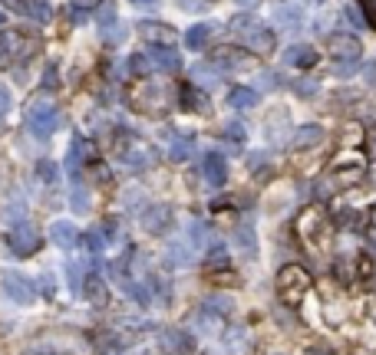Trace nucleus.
Returning <instances> with one entry per match:
<instances>
[{
	"mask_svg": "<svg viewBox=\"0 0 376 355\" xmlns=\"http://www.w3.org/2000/svg\"><path fill=\"white\" fill-rule=\"evenodd\" d=\"M224 138H228L231 145H241V142H245V128H241V126H228V128H224Z\"/></svg>",
	"mask_w": 376,
	"mask_h": 355,
	"instance_id": "obj_38",
	"label": "nucleus"
},
{
	"mask_svg": "<svg viewBox=\"0 0 376 355\" xmlns=\"http://www.w3.org/2000/svg\"><path fill=\"white\" fill-rule=\"evenodd\" d=\"M178 103H182V109H188V112H208V96H205V89H198V86H182Z\"/></svg>",
	"mask_w": 376,
	"mask_h": 355,
	"instance_id": "obj_22",
	"label": "nucleus"
},
{
	"mask_svg": "<svg viewBox=\"0 0 376 355\" xmlns=\"http://www.w3.org/2000/svg\"><path fill=\"white\" fill-rule=\"evenodd\" d=\"M86 273H89V264H86V260H73V264H70V287H73V293H82Z\"/></svg>",
	"mask_w": 376,
	"mask_h": 355,
	"instance_id": "obj_30",
	"label": "nucleus"
},
{
	"mask_svg": "<svg viewBox=\"0 0 376 355\" xmlns=\"http://www.w3.org/2000/svg\"><path fill=\"white\" fill-rule=\"evenodd\" d=\"M238 7H241V10H251V7H258L261 0H235Z\"/></svg>",
	"mask_w": 376,
	"mask_h": 355,
	"instance_id": "obj_46",
	"label": "nucleus"
},
{
	"mask_svg": "<svg viewBox=\"0 0 376 355\" xmlns=\"http://www.w3.org/2000/svg\"><path fill=\"white\" fill-rule=\"evenodd\" d=\"M191 349H195L191 335H188L185 329H178V326H172V329H162V333H159V352H162V355H188Z\"/></svg>",
	"mask_w": 376,
	"mask_h": 355,
	"instance_id": "obj_11",
	"label": "nucleus"
},
{
	"mask_svg": "<svg viewBox=\"0 0 376 355\" xmlns=\"http://www.w3.org/2000/svg\"><path fill=\"white\" fill-rule=\"evenodd\" d=\"M82 296L89 299V303H96V306H103L106 303V287H103V280L99 276H86V283H82Z\"/></svg>",
	"mask_w": 376,
	"mask_h": 355,
	"instance_id": "obj_27",
	"label": "nucleus"
},
{
	"mask_svg": "<svg viewBox=\"0 0 376 355\" xmlns=\"http://www.w3.org/2000/svg\"><path fill=\"white\" fill-rule=\"evenodd\" d=\"M129 103L139 115H165L172 105V86H165L162 80H142L129 89Z\"/></svg>",
	"mask_w": 376,
	"mask_h": 355,
	"instance_id": "obj_3",
	"label": "nucleus"
},
{
	"mask_svg": "<svg viewBox=\"0 0 376 355\" xmlns=\"http://www.w3.org/2000/svg\"><path fill=\"white\" fill-rule=\"evenodd\" d=\"M82 241H86V247H89V250H93V253H99V250H103V241H99V234H86Z\"/></svg>",
	"mask_w": 376,
	"mask_h": 355,
	"instance_id": "obj_41",
	"label": "nucleus"
},
{
	"mask_svg": "<svg viewBox=\"0 0 376 355\" xmlns=\"http://www.w3.org/2000/svg\"><path fill=\"white\" fill-rule=\"evenodd\" d=\"M76 241H80V230L73 227L70 220H57L53 224V243H57L59 250H73Z\"/></svg>",
	"mask_w": 376,
	"mask_h": 355,
	"instance_id": "obj_23",
	"label": "nucleus"
},
{
	"mask_svg": "<svg viewBox=\"0 0 376 355\" xmlns=\"http://www.w3.org/2000/svg\"><path fill=\"white\" fill-rule=\"evenodd\" d=\"M215 266H218V270H228V250L218 247V243H215L212 253H208V273H212Z\"/></svg>",
	"mask_w": 376,
	"mask_h": 355,
	"instance_id": "obj_34",
	"label": "nucleus"
},
{
	"mask_svg": "<svg viewBox=\"0 0 376 355\" xmlns=\"http://www.w3.org/2000/svg\"><path fill=\"white\" fill-rule=\"evenodd\" d=\"M327 50H330V56L337 59V63H350V59H360V40L356 36H347V33H337V36H330L327 40Z\"/></svg>",
	"mask_w": 376,
	"mask_h": 355,
	"instance_id": "obj_13",
	"label": "nucleus"
},
{
	"mask_svg": "<svg viewBox=\"0 0 376 355\" xmlns=\"http://www.w3.org/2000/svg\"><path fill=\"white\" fill-rule=\"evenodd\" d=\"M188 247H208V224L188 220Z\"/></svg>",
	"mask_w": 376,
	"mask_h": 355,
	"instance_id": "obj_28",
	"label": "nucleus"
},
{
	"mask_svg": "<svg viewBox=\"0 0 376 355\" xmlns=\"http://www.w3.org/2000/svg\"><path fill=\"white\" fill-rule=\"evenodd\" d=\"M103 355H122V352H116V349H109V352H103Z\"/></svg>",
	"mask_w": 376,
	"mask_h": 355,
	"instance_id": "obj_53",
	"label": "nucleus"
},
{
	"mask_svg": "<svg viewBox=\"0 0 376 355\" xmlns=\"http://www.w3.org/2000/svg\"><path fill=\"white\" fill-rule=\"evenodd\" d=\"M182 66V59L172 46H159V50H149V53H132L129 69L136 76H149V73H175Z\"/></svg>",
	"mask_w": 376,
	"mask_h": 355,
	"instance_id": "obj_4",
	"label": "nucleus"
},
{
	"mask_svg": "<svg viewBox=\"0 0 376 355\" xmlns=\"http://www.w3.org/2000/svg\"><path fill=\"white\" fill-rule=\"evenodd\" d=\"M363 126H360V122H347V126H343V132H340V138H343V145H360V142H363Z\"/></svg>",
	"mask_w": 376,
	"mask_h": 355,
	"instance_id": "obj_33",
	"label": "nucleus"
},
{
	"mask_svg": "<svg viewBox=\"0 0 376 355\" xmlns=\"http://www.w3.org/2000/svg\"><path fill=\"white\" fill-rule=\"evenodd\" d=\"M168 257L175 260V264H188L191 260V247H185V243H168Z\"/></svg>",
	"mask_w": 376,
	"mask_h": 355,
	"instance_id": "obj_35",
	"label": "nucleus"
},
{
	"mask_svg": "<svg viewBox=\"0 0 376 355\" xmlns=\"http://www.w3.org/2000/svg\"><path fill=\"white\" fill-rule=\"evenodd\" d=\"M122 158H126V165H132L136 172H145V168H152L155 165V149L149 145V142H142V138H129V145L122 149Z\"/></svg>",
	"mask_w": 376,
	"mask_h": 355,
	"instance_id": "obj_12",
	"label": "nucleus"
},
{
	"mask_svg": "<svg viewBox=\"0 0 376 355\" xmlns=\"http://www.w3.org/2000/svg\"><path fill=\"white\" fill-rule=\"evenodd\" d=\"M40 50V40L27 30H0V56L3 59H27Z\"/></svg>",
	"mask_w": 376,
	"mask_h": 355,
	"instance_id": "obj_8",
	"label": "nucleus"
},
{
	"mask_svg": "<svg viewBox=\"0 0 376 355\" xmlns=\"http://www.w3.org/2000/svg\"><path fill=\"white\" fill-rule=\"evenodd\" d=\"M136 33L145 36L149 43H159V46H172L175 43V36H178L168 23H155V20H142L139 27H136Z\"/></svg>",
	"mask_w": 376,
	"mask_h": 355,
	"instance_id": "obj_15",
	"label": "nucleus"
},
{
	"mask_svg": "<svg viewBox=\"0 0 376 355\" xmlns=\"http://www.w3.org/2000/svg\"><path fill=\"white\" fill-rule=\"evenodd\" d=\"M122 204L132 207V204H142V191H136V188H129L126 191V197H122Z\"/></svg>",
	"mask_w": 376,
	"mask_h": 355,
	"instance_id": "obj_39",
	"label": "nucleus"
},
{
	"mask_svg": "<svg viewBox=\"0 0 376 355\" xmlns=\"http://www.w3.org/2000/svg\"><path fill=\"white\" fill-rule=\"evenodd\" d=\"M201 172H205V178H208L212 184H218V188H222L224 178H228V165H224V158L218 155V151H208V155H205V161H201Z\"/></svg>",
	"mask_w": 376,
	"mask_h": 355,
	"instance_id": "obj_21",
	"label": "nucleus"
},
{
	"mask_svg": "<svg viewBox=\"0 0 376 355\" xmlns=\"http://www.w3.org/2000/svg\"><path fill=\"white\" fill-rule=\"evenodd\" d=\"M231 33L238 36V43L245 46L247 53H254V56H270L274 53V33L268 30V23H261L258 17H251V13H238L231 17Z\"/></svg>",
	"mask_w": 376,
	"mask_h": 355,
	"instance_id": "obj_2",
	"label": "nucleus"
},
{
	"mask_svg": "<svg viewBox=\"0 0 376 355\" xmlns=\"http://www.w3.org/2000/svg\"><path fill=\"white\" fill-rule=\"evenodd\" d=\"M363 7L370 10V20L376 23V0H363Z\"/></svg>",
	"mask_w": 376,
	"mask_h": 355,
	"instance_id": "obj_47",
	"label": "nucleus"
},
{
	"mask_svg": "<svg viewBox=\"0 0 376 355\" xmlns=\"http://www.w3.org/2000/svg\"><path fill=\"white\" fill-rule=\"evenodd\" d=\"M320 142H324V128L320 126H301V128H294V135H291V149L304 151V149L320 145Z\"/></svg>",
	"mask_w": 376,
	"mask_h": 355,
	"instance_id": "obj_20",
	"label": "nucleus"
},
{
	"mask_svg": "<svg viewBox=\"0 0 376 355\" xmlns=\"http://www.w3.org/2000/svg\"><path fill=\"white\" fill-rule=\"evenodd\" d=\"M327 227H330V218H327V211L320 204H310L301 211V218L294 220V230H297V237L307 243V247H317L324 237H327Z\"/></svg>",
	"mask_w": 376,
	"mask_h": 355,
	"instance_id": "obj_6",
	"label": "nucleus"
},
{
	"mask_svg": "<svg viewBox=\"0 0 376 355\" xmlns=\"http://www.w3.org/2000/svg\"><path fill=\"white\" fill-rule=\"evenodd\" d=\"M294 89H297V92H301V96H310V92L317 89V86H310V82H297Z\"/></svg>",
	"mask_w": 376,
	"mask_h": 355,
	"instance_id": "obj_45",
	"label": "nucleus"
},
{
	"mask_svg": "<svg viewBox=\"0 0 376 355\" xmlns=\"http://www.w3.org/2000/svg\"><path fill=\"white\" fill-rule=\"evenodd\" d=\"M132 3H155V0H132Z\"/></svg>",
	"mask_w": 376,
	"mask_h": 355,
	"instance_id": "obj_52",
	"label": "nucleus"
},
{
	"mask_svg": "<svg viewBox=\"0 0 376 355\" xmlns=\"http://www.w3.org/2000/svg\"><path fill=\"white\" fill-rule=\"evenodd\" d=\"M228 103H231V109H254L258 105V92L251 86H235L231 96H228Z\"/></svg>",
	"mask_w": 376,
	"mask_h": 355,
	"instance_id": "obj_26",
	"label": "nucleus"
},
{
	"mask_svg": "<svg viewBox=\"0 0 376 355\" xmlns=\"http://www.w3.org/2000/svg\"><path fill=\"white\" fill-rule=\"evenodd\" d=\"M343 10H347V17H350L353 23H356V27H363V17H360V10H356V7H353V3H347V7H343Z\"/></svg>",
	"mask_w": 376,
	"mask_h": 355,
	"instance_id": "obj_43",
	"label": "nucleus"
},
{
	"mask_svg": "<svg viewBox=\"0 0 376 355\" xmlns=\"http://www.w3.org/2000/svg\"><path fill=\"white\" fill-rule=\"evenodd\" d=\"M284 63H287L291 69H310L314 63H317V50L307 46V43H297L284 53Z\"/></svg>",
	"mask_w": 376,
	"mask_h": 355,
	"instance_id": "obj_19",
	"label": "nucleus"
},
{
	"mask_svg": "<svg viewBox=\"0 0 376 355\" xmlns=\"http://www.w3.org/2000/svg\"><path fill=\"white\" fill-rule=\"evenodd\" d=\"M333 73H337V76H350V73H356V59H350V63H337Z\"/></svg>",
	"mask_w": 376,
	"mask_h": 355,
	"instance_id": "obj_42",
	"label": "nucleus"
},
{
	"mask_svg": "<svg viewBox=\"0 0 376 355\" xmlns=\"http://www.w3.org/2000/svg\"><path fill=\"white\" fill-rule=\"evenodd\" d=\"M7 109H10V92L0 86V112H7Z\"/></svg>",
	"mask_w": 376,
	"mask_h": 355,
	"instance_id": "obj_44",
	"label": "nucleus"
},
{
	"mask_svg": "<svg viewBox=\"0 0 376 355\" xmlns=\"http://www.w3.org/2000/svg\"><path fill=\"white\" fill-rule=\"evenodd\" d=\"M70 3L76 7V10H96V7H99L103 0H70Z\"/></svg>",
	"mask_w": 376,
	"mask_h": 355,
	"instance_id": "obj_40",
	"label": "nucleus"
},
{
	"mask_svg": "<svg viewBox=\"0 0 376 355\" xmlns=\"http://www.w3.org/2000/svg\"><path fill=\"white\" fill-rule=\"evenodd\" d=\"M0 128H3V126H0Z\"/></svg>",
	"mask_w": 376,
	"mask_h": 355,
	"instance_id": "obj_56",
	"label": "nucleus"
},
{
	"mask_svg": "<svg viewBox=\"0 0 376 355\" xmlns=\"http://www.w3.org/2000/svg\"><path fill=\"white\" fill-rule=\"evenodd\" d=\"M363 158L360 155H350V158H337V161H330V168L327 174L317 181V195L320 197H330V195H343L347 188H353V184H360L363 181Z\"/></svg>",
	"mask_w": 376,
	"mask_h": 355,
	"instance_id": "obj_1",
	"label": "nucleus"
},
{
	"mask_svg": "<svg viewBox=\"0 0 376 355\" xmlns=\"http://www.w3.org/2000/svg\"><path fill=\"white\" fill-rule=\"evenodd\" d=\"M366 82H370V86H376V66L366 69Z\"/></svg>",
	"mask_w": 376,
	"mask_h": 355,
	"instance_id": "obj_48",
	"label": "nucleus"
},
{
	"mask_svg": "<svg viewBox=\"0 0 376 355\" xmlns=\"http://www.w3.org/2000/svg\"><path fill=\"white\" fill-rule=\"evenodd\" d=\"M212 66L215 69H238V66H247V53L238 50V46H215L212 53Z\"/></svg>",
	"mask_w": 376,
	"mask_h": 355,
	"instance_id": "obj_16",
	"label": "nucleus"
},
{
	"mask_svg": "<svg viewBox=\"0 0 376 355\" xmlns=\"http://www.w3.org/2000/svg\"><path fill=\"white\" fill-rule=\"evenodd\" d=\"M208 36H212V27H208V23H198V27H191V30L185 33L188 50H201V46L208 43Z\"/></svg>",
	"mask_w": 376,
	"mask_h": 355,
	"instance_id": "obj_29",
	"label": "nucleus"
},
{
	"mask_svg": "<svg viewBox=\"0 0 376 355\" xmlns=\"http://www.w3.org/2000/svg\"><path fill=\"white\" fill-rule=\"evenodd\" d=\"M165 138H168V158H175V161H185L188 155H191V138L188 135H178V132H165Z\"/></svg>",
	"mask_w": 376,
	"mask_h": 355,
	"instance_id": "obj_24",
	"label": "nucleus"
},
{
	"mask_svg": "<svg viewBox=\"0 0 376 355\" xmlns=\"http://www.w3.org/2000/svg\"><path fill=\"white\" fill-rule=\"evenodd\" d=\"M268 355H284V352H268Z\"/></svg>",
	"mask_w": 376,
	"mask_h": 355,
	"instance_id": "obj_54",
	"label": "nucleus"
},
{
	"mask_svg": "<svg viewBox=\"0 0 376 355\" xmlns=\"http://www.w3.org/2000/svg\"><path fill=\"white\" fill-rule=\"evenodd\" d=\"M228 345H231V352L245 355L247 349H251V335H247L241 326H235V329H228Z\"/></svg>",
	"mask_w": 376,
	"mask_h": 355,
	"instance_id": "obj_31",
	"label": "nucleus"
},
{
	"mask_svg": "<svg viewBox=\"0 0 376 355\" xmlns=\"http://www.w3.org/2000/svg\"><path fill=\"white\" fill-rule=\"evenodd\" d=\"M3 293H7L13 303H20V306L36 303V287L27 280L24 273H13V270H7V273H3Z\"/></svg>",
	"mask_w": 376,
	"mask_h": 355,
	"instance_id": "obj_10",
	"label": "nucleus"
},
{
	"mask_svg": "<svg viewBox=\"0 0 376 355\" xmlns=\"http://www.w3.org/2000/svg\"><path fill=\"white\" fill-rule=\"evenodd\" d=\"M99 30H103V40H106V43H119V40H126V27L119 23V17H116L113 7L99 10Z\"/></svg>",
	"mask_w": 376,
	"mask_h": 355,
	"instance_id": "obj_18",
	"label": "nucleus"
},
{
	"mask_svg": "<svg viewBox=\"0 0 376 355\" xmlns=\"http://www.w3.org/2000/svg\"><path fill=\"white\" fill-rule=\"evenodd\" d=\"M310 273H307L304 266H284L281 273H277V296H281V303H287V306H301V299L310 293Z\"/></svg>",
	"mask_w": 376,
	"mask_h": 355,
	"instance_id": "obj_5",
	"label": "nucleus"
},
{
	"mask_svg": "<svg viewBox=\"0 0 376 355\" xmlns=\"http://www.w3.org/2000/svg\"><path fill=\"white\" fill-rule=\"evenodd\" d=\"M307 355H327V349H310Z\"/></svg>",
	"mask_w": 376,
	"mask_h": 355,
	"instance_id": "obj_49",
	"label": "nucleus"
},
{
	"mask_svg": "<svg viewBox=\"0 0 376 355\" xmlns=\"http://www.w3.org/2000/svg\"><path fill=\"white\" fill-rule=\"evenodd\" d=\"M370 220H373V230H376V204H373V211H370Z\"/></svg>",
	"mask_w": 376,
	"mask_h": 355,
	"instance_id": "obj_50",
	"label": "nucleus"
},
{
	"mask_svg": "<svg viewBox=\"0 0 376 355\" xmlns=\"http://www.w3.org/2000/svg\"><path fill=\"white\" fill-rule=\"evenodd\" d=\"M188 80H191V86H198V89H215V82L222 80V73L208 63V66H195L191 73H188Z\"/></svg>",
	"mask_w": 376,
	"mask_h": 355,
	"instance_id": "obj_25",
	"label": "nucleus"
},
{
	"mask_svg": "<svg viewBox=\"0 0 376 355\" xmlns=\"http://www.w3.org/2000/svg\"><path fill=\"white\" fill-rule=\"evenodd\" d=\"M36 174H40V178H43V181H57V165H53V161H40V168H36Z\"/></svg>",
	"mask_w": 376,
	"mask_h": 355,
	"instance_id": "obj_37",
	"label": "nucleus"
},
{
	"mask_svg": "<svg viewBox=\"0 0 376 355\" xmlns=\"http://www.w3.org/2000/svg\"><path fill=\"white\" fill-rule=\"evenodd\" d=\"M27 128H30V135L40 138V142H47L53 132L59 128V109L50 103H34L27 109Z\"/></svg>",
	"mask_w": 376,
	"mask_h": 355,
	"instance_id": "obj_7",
	"label": "nucleus"
},
{
	"mask_svg": "<svg viewBox=\"0 0 376 355\" xmlns=\"http://www.w3.org/2000/svg\"><path fill=\"white\" fill-rule=\"evenodd\" d=\"M7 243H10V250L17 253V257H30V253H36V247H40V234H36L34 224L20 220V224H13L10 227Z\"/></svg>",
	"mask_w": 376,
	"mask_h": 355,
	"instance_id": "obj_9",
	"label": "nucleus"
},
{
	"mask_svg": "<svg viewBox=\"0 0 376 355\" xmlns=\"http://www.w3.org/2000/svg\"><path fill=\"white\" fill-rule=\"evenodd\" d=\"M0 20H3V10H0Z\"/></svg>",
	"mask_w": 376,
	"mask_h": 355,
	"instance_id": "obj_55",
	"label": "nucleus"
},
{
	"mask_svg": "<svg viewBox=\"0 0 376 355\" xmlns=\"http://www.w3.org/2000/svg\"><path fill=\"white\" fill-rule=\"evenodd\" d=\"M235 241L241 243V247H245L247 257H254V253H258V241H254V230L247 227V224H245V227H238V230H235Z\"/></svg>",
	"mask_w": 376,
	"mask_h": 355,
	"instance_id": "obj_32",
	"label": "nucleus"
},
{
	"mask_svg": "<svg viewBox=\"0 0 376 355\" xmlns=\"http://www.w3.org/2000/svg\"><path fill=\"white\" fill-rule=\"evenodd\" d=\"M3 7L10 13H20V17H34V20H40V23L53 20V13H50V7L43 0H3Z\"/></svg>",
	"mask_w": 376,
	"mask_h": 355,
	"instance_id": "obj_14",
	"label": "nucleus"
},
{
	"mask_svg": "<svg viewBox=\"0 0 376 355\" xmlns=\"http://www.w3.org/2000/svg\"><path fill=\"white\" fill-rule=\"evenodd\" d=\"M168 224H172V207H165V204H155L142 214V227H145V234H155V237H159L162 230H168Z\"/></svg>",
	"mask_w": 376,
	"mask_h": 355,
	"instance_id": "obj_17",
	"label": "nucleus"
},
{
	"mask_svg": "<svg viewBox=\"0 0 376 355\" xmlns=\"http://www.w3.org/2000/svg\"><path fill=\"white\" fill-rule=\"evenodd\" d=\"M89 207V197H86V188H73V211H86Z\"/></svg>",
	"mask_w": 376,
	"mask_h": 355,
	"instance_id": "obj_36",
	"label": "nucleus"
},
{
	"mask_svg": "<svg viewBox=\"0 0 376 355\" xmlns=\"http://www.w3.org/2000/svg\"><path fill=\"white\" fill-rule=\"evenodd\" d=\"M370 316H373V322H376V303H373V306H370Z\"/></svg>",
	"mask_w": 376,
	"mask_h": 355,
	"instance_id": "obj_51",
	"label": "nucleus"
}]
</instances>
